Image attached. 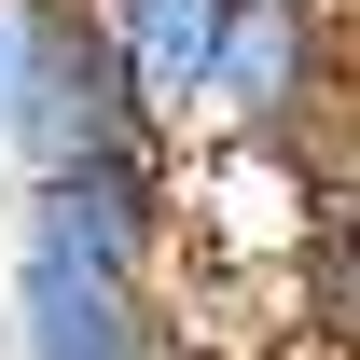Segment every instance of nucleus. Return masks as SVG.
Here are the masks:
<instances>
[{
    "instance_id": "nucleus-1",
    "label": "nucleus",
    "mask_w": 360,
    "mask_h": 360,
    "mask_svg": "<svg viewBox=\"0 0 360 360\" xmlns=\"http://www.w3.org/2000/svg\"><path fill=\"white\" fill-rule=\"evenodd\" d=\"M167 250H180V139H139L84 180L14 194L0 360H180Z\"/></svg>"
},
{
    "instance_id": "nucleus-2",
    "label": "nucleus",
    "mask_w": 360,
    "mask_h": 360,
    "mask_svg": "<svg viewBox=\"0 0 360 360\" xmlns=\"http://www.w3.org/2000/svg\"><path fill=\"white\" fill-rule=\"evenodd\" d=\"M333 97H347V0H236L180 139L208 153H319L333 167Z\"/></svg>"
},
{
    "instance_id": "nucleus-3",
    "label": "nucleus",
    "mask_w": 360,
    "mask_h": 360,
    "mask_svg": "<svg viewBox=\"0 0 360 360\" xmlns=\"http://www.w3.org/2000/svg\"><path fill=\"white\" fill-rule=\"evenodd\" d=\"M139 97L125 70L97 56L84 0H0V180L42 194V180H84L111 153H139Z\"/></svg>"
},
{
    "instance_id": "nucleus-4",
    "label": "nucleus",
    "mask_w": 360,
    "mask_h": 360,
    "mask_svg": "<svg viewBox=\"0 0 360 360\" xmlns=\"http://www.w3.org/2000/svg\"><path fill=\"white\" fill-rule=\"evenodd\" d=\"M222 14H236V0H84L97 56L125 70V97H139V125H153V139H180L194 70H208V42H222Z\"/></svg>"
},
{
    "instance_id": "nucleus-5",
    "label": "nucleus",
    "mask_w": 360,
    "mask_h": 360,
    "mask_svg": "<svg viewBox=\"0 0 360 360\" xmlns=\"http://www.w3.org/2000/svg\"><path fill=\"white\" fill-rule=\"evenodd\" d=\"M291 291H305V347L347 360V333H360V222H347V180L305 194V222H291Z\"/></svg>"
}]
</instances>
